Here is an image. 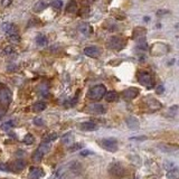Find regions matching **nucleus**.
Here are the masks:
<instances>
[{"mask_svg":"<svg viewBox=\"0 0 179 179\" xmlns=\"http://www.w3.org/2000/svg\"><path fill=\"white\" fill-rule=\"evenodd\" d=\"M106 94V87L103 84H99V85H94L88 90L87 96L90 97L91 100L94 101H99L101 100L102 97H104Z\"/></svg>","mask_w":179,"mask_h":179,"instance_id":"nucleus-1","label":"nucleus"},{"mask_svg":"<svg viewBox=\"0 0 179 179\" xmlns=\"http://www.w3.org/2000/svg\"><path fill=\"white\" fill-rule=\"evenodd\" d=\"M127 45V41L121 36H112L108 41V47L114 51H121Z\"/></svg>","mask_w":179,"mask_h":179,"instance_id":"nucleus-2","label":"nucleus"},{"mask_svg":"<svg viewBox=\"0 0 179 179\" xmlns=\"http://www.w3.org/2000/svg\"><path fill=\"white\" fill-rule=\"evenodd\" d=\"M138 81L141 85H143L148 90H151L152 87L155 86V80H153L151 74L148 73V72H140L138 76Z\"/></svg>","mask_w":179,"mask_h":179,"instance_id":"nucleus-3","label":"nucleus"},{"mask_svg":"<svg viewBox=\"0 0 179 179\" xmlns=\"http://www.w3.org/2000/svg\"><path fill=\"white\" fill-rule=\"evenodd\" d=\"M49 143H46V142H43L38 147V149H37L36 151L34 152V155H32V159H34V161H36V162H39V161H41V159L44 158V156L46 155L47 152L49 151Z\"/></svg>","mask_w":179,"mask_h":179,"instance_id":"nucleus-4","label":"nucleus"},{"mask_svg":"<svg viewBox=\"0 0 179 179\" xmlns=\"http://www.w3.org/2000/svg\"><path fill=\"white\" fill-rule=\"evenodd\" d=\"M101 147L103 149H105L106 151L110 152H115L118 151V141L116 139L114 138H106V139H102L101 141Z\"/></svg>","mask_w":179,"mask_h":179,"instance_id":"nucleus-5","label":"nucleus"},{"mask_svg":"<svg viewBox=\"0 0 179 179\" xmlns=\"http://www.w3.org/2000/svg\"><path fill=\"white\" fill-rule=\"evenodd\" d=\"M108 170H109L111 176H113V177H122L125 174V168L120 162H112V164H110Z\"/></svg>","mask_w":179,"mask_h":179,"instance_id":"nucleus-6","label":"nucleus"},{"mask_svg":"<svg viewBox=\"0 0 179 179\" xmlns=\"http://www.w3.org/2000/svg\"><path fill=\"white\" fill-rule=\"evenodd\" d=\"M44 176V170L41 167H30L29 168V174L28 178L29 179H41Z\"/></svg>","mask_w":179,"mask_h":179,"instance_id":"nucleus-7","label":"nucleus"},{"mask_svg":"<svg viewBox=\"0 0 179 179\" xmlns=\"http://www.w3.org/2000/svg\"><path fill=\"white\" fill-rule=\"evenodd\" d=\"M122 95L125 100H133L139 95V88L138 87H129L127 90H124Z\"/></svg>","mask_w":179,"mask_h":179,"instance_id":"nucleus-8","label":"nucleus"},{"mask_svg":"<svg viewBox=\"0 0 179 179\" xmlns=\"http://www.w3.org/2000/svg\"><path fill=\"white\" fill-rule=\"evenodd\" d=\"M84 54L86 56H88V57L97 58L100 56V54H101V51L96 46H88L84 48Z\"/></svg>","mask_w":179,"mask_h":179,"instance_id":"nucleus-9","label":"nucleus"},{"mask_svg":"<svg viewBox=\"0 0 179 179\" xmlns=\"http://www.w3.org/2000/svg\"><path fill=\"white\" fill-rule=\"evenodd\" d=\"M11 100H13V95L8 88H4L0 91V101L4 104H9Z\"/></svg>","mask_w":179,"mask_h":179,"instance_id":"nucleus-10","label":"nucleus"},{"mask_svg":"<svg viewBox=\"0 0 179 179\" xmlns=\"http://www.w3.org/2000/svg\"><path fill=\"white\" fill-rule=\"evenodd\" d=\"M78 30L82 35L88 37L93 32V28L88 23H81L78 25Z\"/></svg>","mask_w":179,"mask_h":179,"instance_id":"nucleus-11","label":"nucleus"},{"mask_svg":"<svg viewBox=\"0 0 179 179\" xmlns=\"http://www.w3.org/2000/svg\"><path fill=\"white\" fill-rule=\"evenodd\" d=\"M88 110L91 111L92 113H95V114H103L105 113V108L104 105H102L100 103H93L91 105H88Z\"/></svg>","mask_w":179,"mask_h":179,"instance_id":"nucleus-12","label":"nucleus"},{"mask_svg":"<svg viewBox=\"0 0 179 179\" xmlns=\"http://www.w3.org/2000/svg\"><path fill=\"white\" fill-rule=\"evenodd\" d=\"M48 7V2L46 0H38L36 4L32 7V11L34 13H41Z\"/></svg>","mask_w":179,"mask_h":179,"instance_id":"nucleus-13","label":"nucleus"},{"mask_svg":"<svg viewBox=\"0 0 179 179\" xmlns=\"http://www.w3.org/2000/svg\"><path fill=\"white\" fill-rule=\"evenodd\" d=\"M80 129L82 131H95L97 130V125L92 121H86L80 124Z\"/></svg>","mask_w":179,"mask_h":179,"instance_id":"nucleus-14","label":"nucleus"},{"mask_svg":"<svg viewBox=\"0 0 179 179\" xmlns=\"http://www.w3.org/2000/svg\"><path fill=\"white\" fill-rule=\"evenodd\" d=\"M125 123H127V125H128L129 129H132V130L138 129L139 125H140L138 119H137L136 116H128V118L125 119Z\"/></svg>","mask_w":179,"mask_h":179,"instance_id":"nucleus-15","label":"nucleus"},{"mask_svg":"<svg viewBox=\"0 0 179 179\" xmlns=\"http://www.w3.org/2000/svg\"><path fill=\"white\" fill-rule=\"evenodd\" d=\"M1 29H2V32H7L8 35L17 32V29H16V27H15V25L14 24H11V23H4L2 25H1Z\"/></svg>","mask_w":179,"mask_h":179,"instance_id":"nucleus-16","label":"nucleus"},{"mask_svg":"<svg viewBox=\"0 0 179 179\" xmlns=\"http://www.w3.org/2000/svg\"><path fill=\"white\" fill-rule=\"evenodd\" d=\"M158 148H159L160 150H162L164 152H174L179 149V148L176 147V146L167 144V143H159V144H158Z\"/></svg>","mask_w":179,"mask_h":179,"instance_id":"nucleus-17","label":"nucleus"},{"mask_svg":"<svg viewBox=\"0 0 179 179\" xmlns=\"http://www.w3.org/2000/svg\"><path fill=\"white\" fill-rule=\"evenodd\" d=\"M104 97L108 102H116L119 100V94L115 91H109V92H106Z\"/></svg>","mask_w":179,"mask_h":179,"instance_id":"nucleus-18","label":"nucleus"},{"mask_svg":"<svg viewBox=\"0 0 179 179\" xmlns=\"http://www.w3.org/2000/svg\"><path fill=\"white\" fill-rule=\"evenodd\" d=\"M77 10V1L76 0H71L67 6H66V11L67 13H75Z\"/></svg>","mask_w":179,"mask_h":179,"instance_id":"nucleus-19","label":"nucleus"},{"mask_svg":"<svg viewBox=\"0 0 179 179\" xmlns=\"http://www.w3.org/2000/svg\"><path fill=\"white\" fill-rule=\"evenodd\" d=\"M166 177L168 179H179V169L174 168L171 170H168L166 174Z\"/></svg>","mask_w":179,"mask_h":179,"instance_id":"nucleus-20","label":"nucleus"},{"mask_svg":"<svg viewBox=\"0 0 179 179\" xmlns=\"http://www.w3.org/2000/svg\"><path fill=\"white\" fill-rule=\"evenodd\" d=\"M36 43L38 46H46L47 44H48V39H47V37L45 36V35H38V36L36 37Z\"/></svg>","mask_w":179,"mask_h":179,"instance_id":"nucleus-21","label":"nucleus"},{"mask_svg":"<svg viewBox=\"0 0 179 179\" xmlns=\"http://www.w3.org/2000/svg\"><path fill=\"white\" fill-rule=\"evenodd\" d=\"M46 109V103L45 102H36L34 105H32V110L36 111V112H41Z\"/></svg>","mask_w":179,"mask_h":179,"instance_id":"nucleus-22","label":"nucleus"},{"mask_svg":"<svg viewBox=\"0 0 179 179\" xmlns=\"http://www.w3.org/2000/svg\"><path fill=\"white\" fill-rule=\"evenodd\" d=\"M149 100H150V102H148V106H149V109L157 110V109H160V108H161V104L158 101H156L155 99L149 97Z\"/></svg>","mask_w":179,"mask_h":179,"instance_id":"nucleus-23","label":"nucleus"},{"mask_svg":"<svg viewBox=\"0 0 179 179\" xmlns=\"http://www.w3.org/2000/svg\"><path fill=\"white\" fill-rule=\"evenodd\" d=\"M15 127V121L14 120H9V121H6L4 123L1 124V130H4V131H8L10 130L11 128H14Z\"/></svg>","mask_w":179,"mask_h":179,"instance_id":"nucleus-24","label":"nucleus"},{"mask_svg":"<svg viewBox=\"0 0 179 179\" xmlns=\"http://www.w3.org/2000/svg\"><path fill=\"white\" fill-rule=\"evenodd\" d=\"M24 167H25L24 161H16L11 166V171H19V170L24 169Z\"/></svg>","mask_w":179,"mask_h":179,"instance_id":"nucleus-25","label":"nucleus"},{"mask_svg":"<svg viewBox=\"0 0 179 179\" xmlns=\"http://www.w3.org/2000/svg\"><path fill=\"white\" fill-rule=\"evenodd\" d=\"M57 138H58L57 133H56V132H51V133H48L46 137L44 138V142L49 143V142H52V141H54V140H56Z\"/></svg>","mask_w":179,"mask_h":179,"instance_id":"nucleus-26","label":"nucleus"},{"mask_svg":"<svg viewBox=\"0 0 179 179\" xmlns=\"http://www.w3.org/2000/svg\"><path fill=\"white\" fill-rule=\"evenodd\" d=\"M23 141L25 144H32V143L35 142V138H34V136H32V133H28V134L25 136Z\"/></svg>","mask_w":179,"mask_h":179,"instance_id":"nucleus-27","label":"nucleus"},{"mask_svg":"<svg viewBox=\"0 0 179 179\" xmlns=\"http://www.w3.org/2000/svg\"><path fill=\"white\" fill-rule=\"evenodd\" d=\"M8 39H9L11 43H18V41H20V36H19L17 32L10 34V35H8Z\"/></svg>","mask_w":179,"mask_h":179,"instance_id":"nucleus-28","label":"nucleus"},{"mask_svg":"<svg viewBox=\"0 0 179 179\" xmlns=\"http://www.w3.org/2000/svg\"><path fill=\"white\" fill-rule=\"evenodd\" d=\"M178 105H172L171 108H169V111L167 113V116H170V118H174L175 114L177 113V110H178Z\"/></svg>","mask_w":179,"mask_h":179,"instance_id":"nucleus-29","label":"nucleus"},{"mask_svg":"<svg viewBox=\"0 0 179 179\" xmlns=\"http://www.w3.org/2000/svg\"><path fill=\"white\" fill-rule=\"evenodd\" d=\"M52 7H53L54 9H62L63 1H62V0H53V1H52Z\"/></svg>","mask_w":179,"mask_h":179,"instance_id":"nucleus-30","label":"nucleus"},{"mask_svg":"<svg viewBox=\"0 0 179 179\" xmlns=\"http://www.w3.org/2000/svg\"><path fill=\"white\" fill-rule=\"evenodd\" d=\"M0 171L9 172V171H11V166H10L9 164H5V162H2V164H0Z\"/></svg>","mask_w":179,"mask_h":179,"instance_id":"nucleus-31","label":"nucleus"},{"mask_svg":"<svg viewBox=\"0 0 179 179\" xmlns=\"http://www.w3.org/2000/svg\"><path fill=\"white\" fill-rule=\"evenodd\" d=\"M71 136H72V133L71 132H69V133H66V134H64V136H63V142L65 143V144H71V143H72V137H71Z\"/></svg>","mask_w":179,"mask_h":179,"instance_id":"nucleus-32","label":"nucleus"},{"mask_svg":"<svg viewBox=\"0 0 179 179\" xmlns=\"http://www.w3.org/2000/svg\"><path fill=\"white\" fill-rule=\"evenodd\" d=\"M164 167H165V169H167V171H168V170L174 169L175 164H174V162H171V161H166L165 165H164Z\"/></svg>","mask_w":179,"mask_h":179,"instance_id":"nucleus-33","label":"nucleus"},{"mask_svg":"<svg viewBox=\"0 0 179 179\" xmlns=\"http://www.w3.org/2000/svg\"><path fill=\"white\" fill-rule=\"evenodd\" d=\"M34 123H35V125L43 127V125L45 124V122H44V120L41 119V118H35V119H34Z\"/></svg>","mask_w":179,"mask_h":179,"instance_id":"nucleus-34","label":"nucleus"},{"mask_svg":"<svg viewBox=\"0 0 179 179\" xmlns=\"http://www.w3.org/2000/svg\"><path fill=\"white\" fill-rule=\"evenodd\" d=\"M164 92H165V86H164L162 84H160V85H158V86L156 87V93L158 95L164 94Z\"/></svg>","mask_w":179,"mask_h":179,"instance_id":"nucleus-35","label":"nucleus"},{"mask_svg":"<svg viewBox=\"0 0 179 179\" xmlns=\"http://www.w3.org/2000/svg\"><path fill=\"white\" fill-rule=\"evenodd\" d=\"M13 53H15V49L11 46H7L4 49V54H6V55H11Z\"/></svg>","mask_w":179,"mask_h":179,"instance_id":"nucleus-36","label":"nucleus"},{"mask_svg":"<svg viewBox=\"0 0 179 179\" xmlns=\"http://www.w3.org/2000/svg\"><path fill=\"white\" fill-rule=\"evenodd\" d=\"M170 11L169 10H166V9H159L158 11L156 13V15L158 16V17H161V16H164V15L166 14H169Z\"/></svg>","mask_w":179,"mask_h":179,"instance_id":"nucleus-37","label":"nucleus"},{"mask_svg":"<svg viewBox=\"0 0 179 179\" xmlns=\"http://www.w3.org/2000/svg\"><path fill=\"white\" fill-rule=\"evenodd\" d=\"M13 2V0H1V5L2 7H8Z\"/></svg>","mask_w":179,"mask_h":179,"instance_id":"nucleus-38","label":"nucleus"},{"mask_svg":"<svg viewBox=\"0 0 179 179\" xmlns=\"http://www.w3.org/2000/svg\"><path fill=\"white\" fill-rule=\"evenodd\" d=\"M130 140H140V141H141V140H147V137H146V136H141V137H131V138H130Z\"/></svg>","mask_w":179,"mask_h":179,"instance_id":"nucleus-39","label":"nucleus"},{"mask_svg":"<svg viewBox=\"0 0 179 179\" xmlns=\"http://www.w3.org/2000/svg\"><path fill=\"white\" fill-rule=\"evenodd\" d=\"M80 155L83 157H86V156H88V155H93V152H91L90 150H83V151L80 152Z\"/></svg>","mask_w":179,"mask_h":179,"instance_id":"nucleus-40","label":"nucleus"},{"mask_svg":"<svg viewBox=\"0 0 179 179\" xmlns=\"http://www.w3.org/2000/svg\"><path fill=\"white\" fill-rule=\"evenodd\" d=\"M74 147L71 148V151H75V150H77V149H81L83 147L81 143H77V144H73Z\"/></svg>","mask_w":179,"mask_h":179,"instance_id":"nucleus-41","label":"nucleus"},{"mask_svg":"<svg viewBox=\"0 0 179 179\" xmlns=\"http://www.w3.org/2000/svg\"><path fill=\"white\" fill-rule=\"evenodd\" d=\"M143 20H144L146 23H148V21H150V17H148V16H146V17H143Z\"/></svg>","mask_w":179,"mask_h":179,"instance_id":"nucleus-42","label":"nucleus"},{"mask_svg":"<svg viewBox=\"0 0 179 179\" xmlns=\"http://www.w3.org/2000/svg\"><path fill=\"white\" fill-rule=\"evenodd\" d=\"M175 27L177 28V29H179V23H178V24H176V25H175Z\"/></svg>","mask_w":179,"mask_h":179,"instance_id":"nucleus-43","label":"nucleus"},{"mask_svg":"<svg viewBox=\"0 0 179 179\" xmlns=\"http://www.w3.org/2000/svg\"><path fill=\"white\" fill-rule=\"evenodd\" d=\"M157 28H161V25H160V24H157Z\"/></svg>","mask_w":179,"mask_h":179,"instance_id":"nucleus-44","label":"nucleus"},{"mask_svg":"<svg viewBox=\"0 0 179 179\" xmlns=\"http://www.w3.org/2000/svg\"><path fill=\"white\" fill-rule=\"evenodd\" d=\"M134 179H139V178H138V177H136V178H134Z\"/></svg>","mask_w":179,"mask_h":179,"instance_id":"nucleus-45","label":"nucleus"},{"mask_svg":"<svg viewBox=\"0 0 179 179\" xmlns=\"http://www.w3.org/2000/svg\"><path fill=\"white\" fill-rule=\"evenodd\" d=\"M0 87H1V83H0Z\"/></svg>","mask_w":179,"mask_h":179,"instance_id":"nucleus-46","label":"nucleus"}]
</instances>
